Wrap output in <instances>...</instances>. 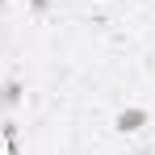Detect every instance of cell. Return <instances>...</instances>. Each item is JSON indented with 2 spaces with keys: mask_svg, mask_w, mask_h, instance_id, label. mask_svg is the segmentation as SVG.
<instances>
[{
  "mask_svg": "<svg viewBox=\"0 0 155 155\" xmlns=\"http://www.w3.org/2000/svg\"><path fill=\"white\" fill-rule=\"evenodd\" d=\"M138 122H147V109H126V113L117 117V126H122V130H138Z\"/></svg>",
  "mask_w": 155,
  "mask_h": 155,
  "instance_id": "6da1fadb",
  "label": "cell"
},
{
  "mask_svg": "<svg viewBox=\"0 0 155 155\" xmlns=\"http://www.w3.org/2000/svg\"><path fill=\"white\" fill-rule=\"evenodd\" d=\"M17 92H21V88H17V80H8V84L0 88V101H4V105H13V101H17Z\"/></svg>",
  "mask_w": 155,
  "mask_h": 155,
  "instance_id": "7a4b0ae2",
  "label": "cell"
},
{
  "mask_svg": "<svg viewBox=\"0 0 155 155\" xmlns=\"http://www.w3.org/2000/svg\"><path fill=\"white\" fill-rule=\"evenodd\" d=\"M34 8H46V0H34Z\"/></svg>",
  "mask_w": 155,
  "mask_h": 155,
  "instance_id": "3957f363",
  "label": "cell"
}]
</instances>
